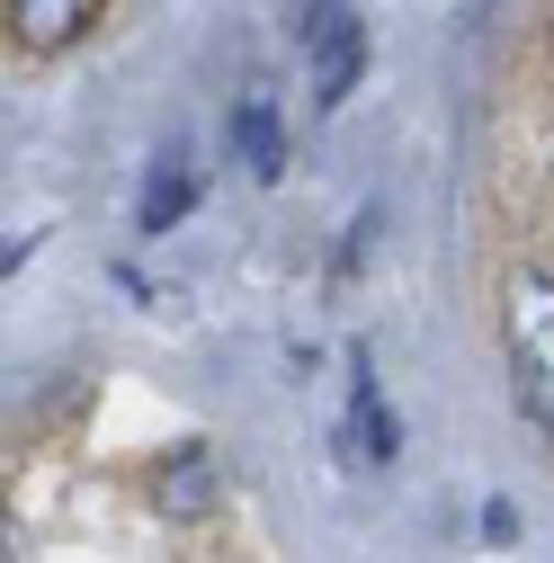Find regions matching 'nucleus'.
<instances>
[{
	"mask_svg": "<svg viewBox=\"0 0 554 563\" xmlns=\"http://www.w3.org/2000/svg\"><path fill=\"white\" fill-rule=\"evenodd\" d=\"M501 349H510L519 420L554 448V277L545 268H510V287H501Z\"/></svg>",
	"mask_w": 554,
	"mask_h": 563,
	"instance_id": "obj_1",
	"label": "nucleus"
},
{
	"mask_svg": "<svg viewBox=\"0 0 554 563\" xmlns=\"http://www.w3.org/2000/svg\"><path fill=\"white\" fill-rule=\"evenodd\" d=\"M296 36L313 54V108H340L358 90V73H367V19L350 10V0H313V10L296 19Z\"/></svg>",
	"mask_w": 554,
	"mask_h": 563,
	"instance_id": "obj_2",
	"label": "nucleus"
},
{
	"mask_svg": "<svg viewBox=\"0 0 554 563\" xmlns=\"http://www.w3.org/2000/svg\"><path fill=\"white\" fill-rule=\"evenodd\" d=\"M90 19H99V0H10V36L27 54H63Z\"/></svg>",
	"mask_w": 554,
	"mask_h": 563,
	"instance_id": "obj_3",
	"label": "nucleus"
},
{
	"mask_svg": "<svg viewBox=\"0 0 554 563\" xmlns=\"http://www.w3.org/2000/svg\"><path fill=\"white\" fill-rule=\"evenodd\" d=\"M215 492H224L215 456H206V448H179V456L162 465V519H206V510H215Z\"/></svg>",
	"mask_w": 554,
	"mask_h": 563,
	"instance_id": "obj_4",
	"label": "nucleus"
},
{
	"mask_svg": "<svg viewBox=\"0 0 554 563\" xmlns=\"http://www.w3.org/2000/svg\"><path fill=\"white\" fill-rule=\"evenodd\" d=\"M233 153H242L251 179H277V170H287V125H277V108H268L259 90L233 108Z\"/></svg>",
	"mask_w": 554,
	"mask_h": 563,
	"instance_id": "obj_5",
	"label": "nucleus"
},
{
	"mask_svg": "<svg viewBox=\"0 0 554 563\" xmlns=\"http://www.w3.org/2000/svg\"><path fill=\"white\" fill-rule=\"evenodd\" d=\"M188 197H197V179H188V153L170 144L162 170H153V188H144V233H170V224L188 216Z\"/></svg>",
	"mask_w": 554,
	"mask_h": 563,
	"instance_id": "obj_6",
	"label": "nucleus"
},
{
	"mask_svg": "<svg viewBox=\"0 0 554 563\" xmlns=\"http://www.w3.org/2000/svg\"><path fill=\"white\" fill-rule=\"evenodd\" d=\"M394 448H402V430H394V411L376 402V376H367V385H358V411H350V456H358V465H385Z\"/></svg>",
	"mask_w": 554,
	"mask_h": 563,
	"instance_id": "obj_7",
	"label": "nucleus"
},
{
	"mask_svg": "<svg viewBox=\"0 0 554 563\" xmlns=\"http://www.w3.org/2000/svg\"><path fill=\"white\" fill-rule=\"evenodd\" d=\"M483 537L510 545V537H519V510H510V501H492V510H483Z\"/></svg>",
	"mask_w": 554,
	"mask_h": 563,
	"instance_id": "obj_8",
	"label": "nucleus"
}]
</instances>
